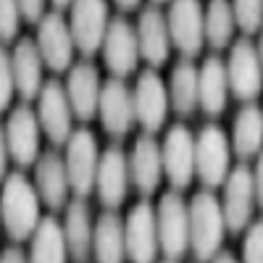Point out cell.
I'll list each match as a JSON object with an SVG mask.
<instances>
[{
	"instance_id": "33",
	"label": "cell",
	"mask_w": 263,
	"mask_h": 263,
	"mask_svg": "<svg viewBox=\"0 0 263 263\" xmlns=\"http://www.w3.org/2000/svg\"><path fill=\"white\" fill-rule=\"evenodd\" d=\"M16 92L13 82V66H11V53L0 45V114L11 105V98Z\"/></svg>"
},
{
	"instance_id": "11",
	"label": "cell",
	"mask_w": 263,
	"mask_h": 263,
	"mask_svg": "<svg viewBox=\"0 0 263 263\" xmlns=\"http://www.w3.org/2000/svg\"><path fill=\"white\" fill-rule=\"evenodd\" d=\"M168 34L182 55L195 58L203 50L205 27H203V6L200 0H171L168 8Z\"/></svg>"
},
{
	"instance_id": "23",
	"label": "cell",
	"mask_w": 263,
	"mask_h": 263,
	"mask_svg": "<svg viewBox=\"0 0 263 263\" xmlns=\"http://www.w3.org/2000/svg\"><path fill=\"white\" fill-rule=\"evenodd\" d=\"M90 208L82 197L66 208V221H63V237L66 248H69L71 263H90L92 258V237H95V224L90 218Z\"/></svg>"
},
{
	"instance_id": "17",
	"label": "cell",
	"mask_w": 263,
	"mask_h": 263,
	"mask_svg": "<svg viewBox=\"0 0 263 263\" xmlns=\"http://www.w3.org/2000/svg\"><path fill=\"white\" fill-rule=\"evenodd\" d=\"M98 116H100L103 129L114 137H124L132 129V124L137 121L135 119V98H132V90L124 84V79L114 77V79L103 82Z\"/></svg>"
},
{
	"instance_id": "19",
	"label": "cell",
	"mask_w": 263,
	"mask_h": 263,
	"mask_svg": "<svg viewBox=\"0 0 263 263\" xmlns=\"http://www.w3.org/2000/svg\"><path fill=\"white\" fill-rule=\"evenodd\" d=\"M137 48H140V58L147 61L150 69H158L168 61L171 53V34H168V21L161 13L158 6H150L140 13L137 21Z\"/></svg>"
},
{
	"instance_id": "45",
	"label": "cell",
	"mask_w": 263,
	"mask_h": 263,
	"mask_svg": "<svg viewBox=\"0 0 263 263\" xmlns=\"http://www.w3.org/2000/svg\"><path fill=\"white\" fill-rule=\"evenodd\" d=\"M0 224H3V218H0Z\"/></svg>"
},
{
	"instance_id": "34",
	"label": "cell",
	"mask_w": 263,
	"mask_h": 263,
	"mask_svg": "<svg viewBox=\"0 0 263 263\" xmlns=\"http://www.w3.org/2000/svg\"><path fill=\"white\" fill-rule=\"evenodd\" d=\"M242 263H263V218L248 227L242 245Z\"/></svg>"
},
{
	"instance_id": "31",
	"label": "cell",
	"mask_w": 263,
	"mask_h": 263,
	"mask_svg": "<svg viewBox=\"0 0 263 263\" xmlns=\"http://www.w3.org/2000/svg\"><path fill=\"white\" fill-rule=\"evenodd\" d=\"M232 13L245 34H255L263 27V0H232Z\"/></svg>"
},
{
	"instance_id": "7",
	"label": "cell",
	"mask_w": 263,
	"mask_h": 263,
	"mask_svg": "<svg viewBox=\"0 0 263 263\" xmlns=\"http://www.w3.org/2000/svg\"><path fill=\"white\" fill-rule=\"evenodd\" d=\"M163 177L174 190H184L195 179V135L184 124H174L161 145Z\"/></svg>"
},
{
	"instance_id": "6",
	"label": "cell",
	"mask_w": 263,
	"mask_h": 263,
	"mask_svg": "<svg viewBox=\"0 0 263 263\" xmlns=\"http://www.w3.org/2000/svg\"><path fill=\"white\" fill-rule=\"evenodd\" d=\"M108 24H111V18H108L105 0H71L69 29L82 55H95L103 48Z\"/></svg>"
},
{
	"instance_id": "4",
	"label": "cell",
	"mask_w": 263,
	"mask_h": 263,
	"mask_svg": "<svg viewBox=\"0 0 263 263\" xmlns=\"http://www.w3.org/2000/svg\"><path fill=\"white\" fill-rule=\"evenodd\" d=\"M232 145L221 126L208 124L195 137V177L205 187H218L229 177Z\"/></svg>"
},
{
	"instance_id": "18",
	"label": "cell",
	"mask_w": 263,
	"mask_h": 263,
	"mask_svg": "<svg viewBox=\"0 0 263 263\" xmlns=\"http://www.w3.org/2000/svg\"><path fill=\"white\" fill-rule=\"evenodd\" d=\"M129 158L124 156L121 147H108L100 153V163H98V177H95V190L98 197L105 208L116 211L126 200V190H129Z\"/></svg>"
},
{
	"instance_id": "40",
	"label": "cell",
	"mask_w": 263,
	"mask_h": 263,
	"mask_svg": "<svg viewBox=\"0 0 263 263\" xmlns=\"http://www.w3.org/2000/svg\"><path fill=\"white\" fill-rule=\"evenodd\" d=\"M140 3H142V0H116V6H119L121 11H137Z\"/></svg>"
},
{
	"instance_id": "29",
	"label": "cell",
	"mask_w": 263,
	"mask_h": 263,
	"mask_svg": "<svg viewBox=\"0 0 263 263\" xmlns=\"http://www.w3.org/2000/svg\"><path fill=\"white\" fill-rule=\"evenodd\" d=\"M168 103L179 116H190L197 105H200V95H197V69L190 61H179L171 71L168 79Z\"/></svg>"
},
{
	"instance_id": "1",
	"label": "cell",
	"mask_w": 263,
	"mask_h": 263,
	"mask_svg": "<svg viewBox=\"0 0 263 263\" xmlns=\"http://www.w3.org/2000/svg\"><path fill=\"white\" fill-rule=\"evenodd\" d=\"M0 218L11 239L24 242L32 239L34 229L40 227V195L34 184L21 171L8 174L3 179V192H0Z\"/></svg>"
},
{
	"instance_id": "20",
	"label": "cell",
	"mask_w": 263,
	"mask_h": 263,
	"mask_svg": "<svg viewBox=\"0 0 263 263\" xmlns=\"http://www.w3.org/2000/svg\"><path fill=\"white\" fill-rule=\"evenodd\" d=\"M103 82L98 77V69L92 63H77L71 66L69 79H66V98L77 119L92 121L98 116V103H100Z\"/></svg>"
},
{
	"instance_id": "2",
	"label": "cell",
	"mask_w": 263,
	"mask_h": 263,
	"mask_svg": "<svg viewBox=\"0 0 263 263\" xmlns=\"http://www.w3.org/2000/svg\"><path fill=\"white\" fill-rule=\"evenodd\" d=\"M227 232V221L221 213V203L216 200V195L203 190L192 197L190 203V250L195 253L197 260H211Z\"/></svg>"
},
{
	"instance_id": "26",
	"label": "cell",
	"mask_w": 263,
	"mask_h": 263,
	"mask_svg": "<svg viewBox=\"0 0 263 263\" xmlns=\"http://www.w3.org/2000/svg\"><path fill=\"white\" fill-rule=\"evenodd\" d=\"M92 258L95 263H124L126 260V234L124 221L108 211L95 221V237H92Z\"/></svg>"
},
{
	"instance_id": "36",
	"label": "cell",
	"mask_w": 263,
	"mask_h": 263,
	"mask_svg": "<svg viewBox=\"0 0 263 263\" xmlns=\"http://www.w3.org/2000/svg\"><path fill=\"white\" fill-rule=\"evenodd\" d=\"M253 190H255V203L263 211V150L258 153V163H255V171H253Z\"/></svg>"
},
{
	"instance_id": "24",
	"label": "cell",
	"mask_w": 263,
	"mask_h": 263,
	"mask_svg": "<svg viewBox=\"0 0 263 263\" xmlns=\"http://www.w3.org/2000/svg\"><path fill=\"white\" fill-rule=\"evenodd\" d=\"M34 190L40 195V200L50 205V208H61L66 205L69 197V177H66V163L58 153H42L34 163Z\"/></svg>"
},
{
	"instance_id": "37",
	"label": "cell",
	"mask_w": 263,
	"mask_h": 263,
	"mask_svg": "<svg viewBox=\"0 0 263 263\" xmlns=\"http://www.w3.org/2000/svg\"><path fill=\"white\" fill-rule=\"evenodd\" d=\"M0 263H29V255L18 248H6L0 253Z\"/></svg>"
},
{
	"instance_id": "38",
	"label": "cell",
	"mask_w": 263,
	"mask_h": 263,
	"mask_svg": "<svg viewBox=\"0 0 263 263\" xmlns=\"http://www.w3.org/2000/svg\"><path fill=\"white\" fill-rule=\"evenodd\" d=\"M8 145H6V129L0 126V182L6 179V168H8Z\"/></svg>"
},
{
	"instance_id": "30",
	"label": "cell",
	"mask_w": 263,
	"mask_h": 263,
	"mask_svg": "<svg viewBox=\"0 0 263 263\" xmlns=\"http://www.w3.org/2000/svg\"><path fill=\"white\" fill-rule=\"evenodd\" d=\"M203 27H205V42L211 48L221 50L234 37V13L229 0H211L203 11Z\"/></svg>"
},
{
	"instance_id": "43",
	"label": "cell",
	"mask_w": 263,
	"mask_h": 263,
	"mask_svg": "<svg viewBox=\"0 0 263 263\" xmlns=\"http://www.w3.org/2000/svg\"><path fill=\"white\" fill-rule=\"evenodd\" d=\"M153 3H156V6H158V3H166V0H153Z\"/></svg>"
},
{
	"instance_id": "8",
	"label": "cell",
	"mask_w": 263,
	"mask_h": 263,
	"mask_svg": "<svg viewBox=\"0 0 263 263\" xmlns=\"http://www.w3.org/2000/svg\"><path fill=\"white\" fill-rule=\"evenodd\" d=\"M227 79H229V92L237 100H255L263 90V66L258 61V50L250 40H237L229 61H227Z\"/></svg>"
},
{
	"instance_id": "9",
	"label": "cell",
	"mask_w": 263,
	"mask_h": 263,
	"mask_svg": "<svg viewBox=\"0 0 263 263\" xmlns=\"http://www.w3.org/2000/svg\"><path fill=\"white\" fill-rule=\"evenodd\" d=\"M71 119H74V111L69 105V98H66V87L55 79L45 82L37 95V121L53 145L69 142L71 132H74Z\"/></svg>"
},
{
	"instance_id": "22",
	"label": "cell",
	"mask_w": 263,
	"mask_h": 263,
	"mask_svg": "<svg viewBox=\"0 0 263 263\" xmlns=\"http://www.w3.org/2000/svg\"><path fill=\"white\" fill-rule=\"evenodd\" d=\"M11 66H13V82H16V92L24 98L27 103L34 100L42 90V66H45V61H42L40 55V48L37 42L24 37L16 42V48L11 53Z\"/></svg>"
},
{
	"instance_id": "14",
	"label": "cell",
	"mask_w": 263,
	"mask_h": 263,
	"mask_svg": "<svg viewBox=\"0 0 263 263\" xmlns=\"http://www.w3.org/2000/svg\"><path fill=\"white\" fill-rule=\"evenodd\" d=\"M6 145L8 156L18 166H32L40 158V121L29 105H16L6 121Z\"/></svg>"
},
{
	"instance_id": "27",
	"label": "cell",
	"mask_w": 263,
	"mask_h": 263,
	"mask_svg": "<svg viewBox=\"0 0 263 263\" xmlns=\"http://www.w3.org/2000/svg\"><path fill=\"white\" fill-rule=\"evenodd\" d=\"M229 145L242 161L258 156V153L263 150V108L250 103L237 114Z\"/></svg>"
},
{
	"instance_id": "25",
	"label": "cell",
	"mask_w": 263,
	"mask_h": 263,
	"mask_svg": "<svg viewBox=\"0 0 263 263\" xmlns=\"http://www.w3.org/2000/svg\"><path fill=\"white\" fill-rule=\"evenodd\" d=\"M197 95H200V108L208 116H218L227 108L229 98V79H227V63L211 55L197 69Z\"/></svg>"
},
{
	"instance_id": "15",
	"label": "cell",
	"mask_w": 263,
	"mask_h": 263,
	"mask_svg": "<svg viewBox=\"0 0 263 263\" xmlns=\"http://www.w3.org/2000/svg\"><path fill=\"white\" fill-rule=\"evenodd\" d=\"M37 48L40 55L45 61V66L50 71H66L71 66L74 58V37L69 24L63 21L61 13H45L40 18V29H37Z\"/></svg>"
},
{
	"instance_id": "10",
	"label": "cell",
	"mask_w": 263,
	"mask_h": 263,
	"mask_svg": "<svg viewBox=\"0 0 263 263\" xmlns=\"http://www.w3.org/2000/svg\"><path fill=\"white\" fill-rule=\"evenodd\" d=\"M135 119L137 124L147 132V135H156V132L166 124L168 116V87L163 84V79L158 77L156 69H147L137 77L135 84Z\"/></svg>"
},
{
	"instance_id": "44",
	"label": "cell",
	"mask_w": 263,
	"mask_h": 263,
	"mask_svg": "<svg viewBox=\"0 0 263 263\" xmlns=\"http://www.w3.org/2000/svg\"><path fill=\"white\" fill-rule=\"evenodd\" d=\"M166 263H177V260H166Z\"/></svg>"
},
{
	"instance_id": "12",
	"label": "cell",
	"mask_w": 263,
	"mask_h": 263,
	"mask_svg": "<svg viewBox=\"0 0 263 263\" xmlns=\"http://www.w3.org/2000/svg\"><path fill=\"white\" fill-rule=\"evenodd\" d=\"M126 234V258L132 263H156L158 258V227H156V208L147 200L137 203L129 211V218L124 221Z\"/></svg>"
},
{
	"instance_id": "5",
	"label": "cell",
	"mask_w": 263,
	"mask_h": 263,
	"mask_svg": "<svg viewBox=\"0 0 263 263\" xmlns=\"http://www.w3.org/2000/svg\"><path fill=\"white\" fill-rule=\"evenodd\" d=\"M66 177H69V187L77 192V197L90 195L95 187L98 177V163H100V150L98 140L90 129H77L71 132L69 142H66Z\"/></svg>"
},
{
	"instance_id": "35",
	"label": "cell",
	"mask_w": 263,
	"mask_h": 263,
	"mask_svg": "<svg viewBox=\"0 0 263 263\" xmlns=\"http://www.w3.org/2000/svg\"><path fill=\"white\" fill-rule=\"evenodd\" d=\"M18 8H21V16L27 21H37L45 16V0H18Z\"/></svg>"
},
{
	"instance_id": "3",
	"label": "cell",
	"mask_w": 263,
	"mask_h": 263,
	"mask_svg": "<svg viewBox=\"0 0 263 263\" xmlns=\"http://www.w3.org/2000/svg\"><path fill=\"white\" fill-rule=\"evenodd\" d=\"M156 227H158V245L168 260H179L190 250V205L182 200L177 190L161 197L156 208Z\"/></svg>"
},
{
	"instance_id": "39",
	"label": "cell",
	"mask_w": 263,
	"mask_h": 263,
	"mask_svg": "<svg viewBox=\"0 0 263 263\" xmlns=\"http://www.w3.org/2000/svg\"><path fill=\"white\" fill-rule=\"evenodd\" d=\"M211 263H239V260L234 258V253H229V250H221V253H216V255L211 258Z\"/></svg>"
},
{
	"instance_id": "13",
	"label": "cell",
	"mask_w": 263,
	"mask_h": 263,
	"mask_svg": "<svg viewBox=\"0 0 263 263\" xmlns=\"http://www.w3.org/2000/svg\"><path fill=\"white\" fill-rule=\"evenodd\" d=\"M255 208V190H253V171L248 166H237L229 171L224 182V200H221V213L227 221V232H242L250 227Z\"/></svg>"
},
{
	"instance_id": "32",
	"label": "cell",
	"mask_w": 263,
	"mask_h": 263,
	"mask_svg": "<svg viewBox=\"0 0 263 263\" xmlns=\"http://www.w3.org/2000/svg\"><path fill=\"white\" fill-rule=\"evenodd\" d=\"M21 8L18 0H0V42H11L18 32Z\"/></svg>"
},
{
	"instance_id": "42",
	"label": "cell",
	"mask_w": 263,
	"mask_h": 263,
	"mask_svg": "<svg viewBox=\"0 0 263 263\" xmlns=\"http://www.w3.org/2000/svg\"><path fill=\"white\" fill-rule=\"evenodd\" d=\"M53 3H55V8H69L71 0H53Z\"/></svg>"
},
{
	"instance_id": "21",
	"label": "cell",
	"mask_w": 263,
	"mask_h": 263,
	"mask_svg": "<svg viewBox=\"0 0 263 263\" xmlns=\"http://www.w3.org/2000/svg\"><path fill=\"white\" fill-rule=\"evenodd\" d=\"M129 179L142 195L156 192L163 179V158H161V145L153 135H142L129 156Z\"/></svg>"
},
{
	"instance_id": "16",
	"label": "cell",
	"mask_w": 263,
	"mask_h": 263,
	"mask_svg": "<svg viewBox=\"0 0 263 263\" xmlns=\"http://www.w3.org/2000/svg\"><path fill=\"white\" fill-rule=\"evenodd\" d=\"M103 61L108 66V71L114 77L124 79L137 69L140 61V48H137V32L126 18H111L103 40Z\"/></svg>"
},
{
	"instance_id": "41",
	"label": "cell",
	"mask_w": 263,
	"mask_h": 263,
	"mask_svg": "<svg viewBox=\"0 0 263 263\" xmlns=\"http://www.w3.org/2000/svg\"><path fill=\"white\" fill-rule=\"evenodd\" d=\"M258 61H260V66H263V27H260V40H258Z\"/></svg>"
},
{
	"instance_id": "28",
	"label": "cell",
	"mask_w": 263,
	"mask_h": 263,
	"mask_svg": "<svg viewBox=\"0 0 263 263\" xmlns=\"http://www.w3.org/2000/svg\"><path fill=\"white\" fill-rule=\"evenodd\" d=\"M29 263H69V248H66L63 224H58L53 216L42 218L40 227L32 234Z\"/></svg>"
}]
</instances>
